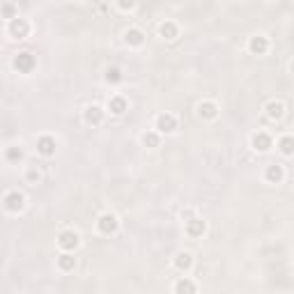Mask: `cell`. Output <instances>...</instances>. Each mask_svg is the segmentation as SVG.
<instances>
[{
  "label": "cell",
  "instance_id": "6da1fadb",
  "mask_svg": "<svg viewBox=\"0 0 294 294\" xmlns=\"http://www.w3.org/2000/svg\"><path fill=\"white\" fill-rule=\"evenodd\" d=\"M117 218L113 216V214H101L99 221H97V230L101 234H115L117 232Z\"/></svg>",
  "mask_w": 294,
  "mask_h": 294
},
{
  "label": "cell",
  "instance_id": "7a4b0ae2",
  "mask_svg": "<svg viewBox=\"0 0 294 294\" xmlns=\"http://www.w3.org/2000/svg\"><path fill=\"white\" fill-rule=\"evenodd\" d=\"M58 244H60L62 251H74L78 246V234L74 232V230H65V232H60V237H58Z\"/></svg>",
  "mask_w": 294,
  "mask_h": 294
},
{
  "label": "cell",
  "instance_id": "3957f363",
  "mask_svg": "<svg viewBox=\"0 0 294 294\" xmlns=\"http://www.w3.org/2000/svg\"><path fill=\"white\" fill-rule=\"evenodd\" d=\"M28 30H30V26H28L26 18H12V23H9V35L16 37V39H23V37L28 35Z\"/></svg>",
  "mask_w": 294,
  "mask_h": 294
},
{
  "label": "cell",
  "instance_id": "277c9868",
  "mask_svg": "<svg viewBox=\"0 0 294 294\" xmlns=\"http://www.w3.org/2000/svg\"><path fill=\"white\" fill-rule=\"evenodd\" d=\"M5 207H7L9 212H21V209L26 207V198H23L18 191H12V193L5 196Z\"/></svg>",
  "mask_w": 294,
  "mask_h": 294
},
{
  "label": "cell",
  "instance_id": "5b68a950",
  "mask_svg": "<svg viewBox=\"0 0 294 294\" xmlns=\"http://www.w3.org/2000/svg\"><path fill=\"white\" fill-rule=\"evenodd\" d=\"M156 129L161 131V133H173L177 129V122H175V117L170 113H163V115L156 117Z\"/></svg>",
  "mask_w": 294,
  "mask_h": 294
},
{
  "label": "cell",
  "instance_id": "8992f818",
  "mask_svg": "<svg viewBox=\"0 0 294 294\" xmlns=\"http://www.w3.org/2000/svg\"><path fill=\"white\" fill-rule=\"evenodd\" d=\"M14 67H16L21 74H28V71H33V67H35V58H33L30 53H18L16 60H14Z\"/></svg>",
  "mask_w": 294,
  "mask_h": 294
},
{
  "label": "cell",
  "instance_id": "52a82bcc",
  "mask_svg": "<svg viewBox=\"0 0 294 294\" xmlns=\"http://www.w3.org/2000/svg\"><path fill=\"white\" fill-rule=\"evenodd\" d=\"M37 152L42 156H53L55 154V140L51 136H42V138L37 140Z\"/></svg>",
  "mask_w": 294,
  "mask_h": 294
},
{
  "label": "cell",
  "instance_id": "ba28073f",
  "mask_svg": "<svg viewBox=\"0 0 294 294\" xmlns=\"http://www.w3.org/2000/svg\"><path fill=\"white\" fill-rule=\"evenodd\" d=\"M205 230H207V225H205L202 218H191V221H186V232H189L191 237H202Z\"/></svg>",
  "mask_w": 294,
  "mask_h": 294
},
{
  "label": "cell",
  "instance_id": "9c48e42d",
  "mask_svg": "<svg viewBox=\"0 0 294 294\" xmlns=\"http://www.w3.org/2000/svg\"><path fill=\"white\" fill-rule=\"evenodd\" d=\"M264 177H267V182H271V184H280L283 182V177H285V170H283V165L274 163V165H269L267 168Z\"/></svg>",
  "mask_w": 294,
  "mask_h": 294
},
{
  "label": "cell",
  "instance_id": "30bf717a",
  "mask_svg": "<svg viewBox=\"0 0 294 294\" xmlns=\"http://www.w3.org/2000/svg\"><path fill=\"white\" fill-rule=\"evenodd\" d=\"M101 120H104V111H101L97 104L87 106L85 108V122L87 124H101Z\"/></svg>",
  "mask_w": 294,
  "mask_h": 294
},
{
  "label": "cell",
  "instance_id": "8fae6325",
  "mask_svg": "<svg viewBox=\"0 0 294 294\" xmlns=\"http://www.w3.org/2000/svg\"><path fill=\"white\" fill-rule=\"evenodd\" d=\"M248 49H251V53H255V55H264L269 49L267 37H253L251 42H248Z\"/></svg>",
  "mask_w": 294,
  "mask_h": 294
},
{
  "label": "cell",
  "instance_id": "7c38bea8",
  "mask_svg": "<svg viewBox=\"0 0 294 294\" xmlns=\"http://www.w3.org/2000/svg\"><path fill=\"white\" fill-rule=\"evenodd\" d=\"M191 264H193V258H191V253L180 251L177 255H175V267L180 269V271H189Z\"/></svg>",
  "mask_w": 294,
  "mask_h": 294
},
{
  "label": "cell",
  "instance_id": "4fadbf2b",
  "mask_svg": "<svg viewBox=\"0 0 294 294\" xmlns=\"http://www.w3.org/2000/svg\"><path fill=\"white\" fill-rule=\"evenodd\" d=\"M253 147L258 149V152H267L269 147H271V138H269V133H255L253 136Z\"/></svg>",
  "mask_w": 294,
  "mask_h": 294
},
{
  "label": "cell",
  "instance_id": "5bb4252c",
  "mask_svg": "<svg viewBox=\"0 0 294 294\" xmlns=\"http://www.w3.org/2000/svg\"><path fill=\"white\" fill-rule=\"evenodd\" d=\"M283 113H285V106L280 104V101H269L267 104V117L269 120H280Z\"/></svg>",
  "mask_w": 294,
  "mask_h": 294
},
{
  "label": "cell",
  "instance_id": "9a60e30c",
  "mask_svg": "<svg viewBox=\"0 0 294 294\" xmlns=\"http://www.w3.org/2000/svg\"><path fill=\"white\" fill-rule=\"evenodd\" d=\"M108 108H111L113 115H122V113L127 111V99H122V97H113V99H108Z\"/></svg>",
  "mask_w": 294,
  "mask_h": 294
},
{
  "label": "cell",
  "instance_id": "2e32d148",
  "mask_svg": "<svg viewBox=\"0 0 294 294\" xmlns=\"http://www.w3.org/2000/svg\"><path fill=\"white\" fill-rule=\"evenodd\" d=\"M127 44H131V46H140L143 44V39H145V35L140 33L138 28H131V30H127Z\"/></svg>",
  "mask_w": 294,
  "mask_h": 294
},
{
  "label": "cell",
  "instance_id": "e0dca14e",
  "mask_svg": "<svg viewBox=\"0 0 294 294\" xmlns=\"http://www.w3.org/2000/svg\"><path fill=\"white\" fill-rule=\"evenodd\" d=\"M198 113H200V117H207V120H212V117H216V104L205 101V104L198 106Z\"/></svg>",
  "mask_w": 294,
  "mask_h": 294
},
{
  "label": "cell",
  "instance_id": "ac0fdd59",
  "mask_svg": "<svg viewBox=\"0 0 294 294\" xmlns=\"http://www.w3.org/2000/svg\"><path fill=\"white\" fill-rule=\"evenodd\" d=\"M278 149H280L285 156H292L294 154V138L292 136H285V138L278 140Z\"/></svg>",
  "mask_w": 294,
  "mask_h": 294
},
{
  "label": "cell",
  "instance_id": "d6986e66",
  "mask_svg": "<svg viewBox=\"0 0 294 294\" xmlns=\"http://www.w3.org/2000/svg\"><path fill=\"white\" fill-rule=\"evenodd\" d=\"M159 33H161V37H165V39H175V37H177V26H175L173 21H165V23H161Z\"/></svg>",
  "mask_w": 294,
  "mask_h": 294
},
{
  "label": "cell",
  "instance_id": "ffe728a7",
  "mask_svg": "<svg viewBox=\"0 0 294 294\" xmlns=\"http://www.w3.org/2000/svg\"><path fill=\"white\" fill-rule=\"evenodd\" d=\"M58 267H60L62 271H71V269L76 267V260L71 258V255H60V258H58Z\"/></svg>",
  "mask_w": 294,
  "mask_h": 294
},
{
  "label": "cell",
  "instance_id": "44dd1931",
  "mask_svg": "<svg viewBox=\"0 0 294 294\" xmlns=\"http://www.w3.org/2000/svg\"><path fill=\"white\" fill-rule=\"evenodd\" d=\"M175 290H177V292H196L198 287H196V283H191V280H180V283L175 285Z\"/></svg>",
  "mask_w": 294,
  "mask_h": 294
},
{
  "label": "cell",
  "instance_id": "7402d4cb",
  "mask_svg": "<svg viewBox=\"0 0 294 294\" xmlns=\"http://www.w3.org/2000/svg\"><path fill=\"white\" fill-rule=\"evenodd\" d=\"M106 81H108V83H120V81H122V71L117 69V67L108 69V74H106Z\"/></svg>",
  "mask_w": 294,
  "mask_h": 294
},
{
  "label": "cell",
  "instance_id": "603a6c76",
  "mask_svg": "<svg viewBox=\"0 0 294 294\" xmlns=\"http://www.w3.org/2000/svg\"><path fill=\"white\" fill-rule=\"evenodd\" d=\"M143 143H145L147 147H156V145H159V136H156L154 131H149V133L143 136Z\"/></svg>",
  "mask_w": 294,
  "mask_h": 294
},
{
  "label": "cell",
  "instance_id": "cb8c5ba5",
  "mask_svg": "<svg viewBox=\"0 0 294 294\" xmlns=\"http://www.w3.org/2000/svg\"><path fill=\"white\" fill-rule=\"evenodd\" d=\"M7 159L9 161H21V159H23V149H21V147H12V149H7Z\"/></svg>",
  "mask_w": 294,
  "mask_h": 294
},
{
  "label": "cell",
  "instance_id": "d4e9b609",
  "mask_svg": "<svg viewBox=\"0 0 294 294\" xmlns=\"http://www.w3.org/2000/svg\"><path fill=\"white\" fill-rule=\"evenodd\" d=\"M117 5H120V9L129 12V9L136 7V0H117Z\"/></svg>",
  "mask_w": 294,
  "mask_h": 294
},
{
  "label": "cell",
  "instance_id": "484cf974",
  "mask_svg": "<svg viewBox=\"0 0 294 294\" xmlns=\"http://www.w3.org/2000/svg\"><path fill=\"white\" fill-rule=\"evenodd\" d=\"M39 177H42L39 170H35V168H30V170H28V180H30V182H39Z\"/></svg>",
  "mask_w": 294,
  "mask_h": 294
},
{
  "label": "cell",
  "instance_id": "4316f807",
  "mask_svg": "<svg viewBox=\"0 0 294 294\" xmlns=\"http://www.w3.org/2000/svg\"><path fill=\"white\" fill-rule=\"evenodd\" d=\"M5 14L12 16V14H14V7H12V5H5ZM12 18H16V16H12Z\"/></svg>",
  "mask_w": 294,
  "mask_h": 294
},
{
  "label": "cell",
  "instance_id": "83f0119b",
  "mask_svg": "<svg viewBox=\"0 0 294 294\" xmlns=\"http://www.w3.org/2000/svg\"><path fill=\"white\" fill-rule=\"evenodd\" d=\"M182 218H189V221H191V218H193V212H191V209H189V212H182Z\"/></svg>",
  "mask_w": 294,
  "mask_h": 294
},
{
  "label": "cell",
  "instance_id": "f1b7e54d",
  "mask_svg": "<svg viewBox=\"0 0 294 294\" xmlns=\"http://www.w3.org/2000/svg\"><path fill=\"white\" fill-rule=\"evenodd\" d=\"M290 69H292V74H294V62H292V65H290Z\"/></svg>",
  "mask_w": 294,
  "mask_h": 294
}]
</instances>
